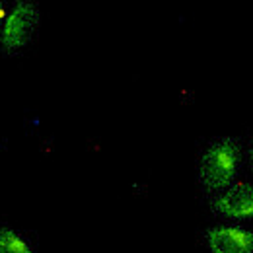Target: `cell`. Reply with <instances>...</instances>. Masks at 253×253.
<instances>
[{
	"instance_id": "obj_4",
	"label": "cell",
	"mask_w": 253,
	"mask_h": 253,
	"mask_svg": "<svg viewBox=\"0 0 253 253\" xmlns=\"http://www.w3.org/2000/svg\"><path fill=\"white\" fill-rule=\"evenodd\" d=\"M211 253H253V232L240 226H216L207 232Z\"/></svg>"
},
{
	"instance_id": "obj_5",
	"label": "cell",
	"mask_w": 253,
	"mask_h": 253,
	"mask_svg": "<svg viewBox=\"0 0 253 253\" xmlns=\"http://www.w3.org/2000/svg\"><path fill=\"white\" fill-rule=\"evenodd\" d=\"M0 253H33L26 240H22L14 230L2 228L0 230Z\"/></svg>"
},
{
	"instance_id": "obj_6",
	"label": "cell",
	"mask_w": 253,
	"mask_h": 253,
	"mask_svg": "<svg viewBox=\"0 0 253 253\" xmlns=\"http://www.w3.org/2000/svg\"><path fill=\"white\" fill-rule=\"evenodd\" d=\"M4 22H6V6H4V2L0 0V28L4 26Z\"/></svg>"
},
{
	"instance_id": "obj_2",
	"label": "cell",
	"mask_w": 253,
	"mask_h": 253,
	"mask_svg": "<svg viewBox=\"0 0 253 253\" xmlns=\"http://www.w3.org/2000/svg\"><path fill=\"white\" fill-rule=\"evenodd\" d=\"M37 26H39L37 6L32 0H18L2 26V47L6 51H16L26 47L32 41Z\"/></svg>"
},
{
	"instance_id": "obj_3",
	"label": "cell",
	"mask_w": 253,
	"mask_h": 253,
	"mask_svg": "<svg viewBox=\"0 0 253 253\" xmlns=\"http://www.w3.org/2000/svg\"><path fill=\"white\" fill-rule=\"evenodd\" d=\"M212 209L222 216L236 220H253V185L236 183L212 201Z\"/></svg>"
},
{
	"instance_id": "obj_7",
	"label": "cell",
	"mask_w": 253,
	"mask_h": 253,
	"mask_svg": "<svg viewBox=\"0 0 253 253\" xmlns=\"http://www.w3.org/2000/svg\"><path fill=\"white\" fill-rule=\"evenodd\" d=\"M250 158H252V166H253V144H252V150H250Z\"/></svg>"
},
{
	"instance_id": "obj_1",
	"label": "cell",
	"mask_w": 253,
	"mask_h": 253,
	"mask_svg": "<svg viewBox=\"0 0 253 253\" xmlns=\"http://www.w3.org/2000/svg\"><path fill=\"white\" fill-rule=\"evenodd\" d=\"M242 160V148L234 138L214 142L201 158L199 175L207 191H220L230 187Z\"/></svg>"
}]
</instances>
